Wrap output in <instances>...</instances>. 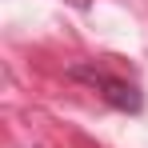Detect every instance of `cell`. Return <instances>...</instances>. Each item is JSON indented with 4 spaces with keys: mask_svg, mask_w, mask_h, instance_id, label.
Returning a JSON list of instances; mask_svg holds the SVG:
<instances>
[{
    "mask_svg": "<svg viewBox=\"0 0 148 148\" xmlns=\"http://www.w3.org/2000/svg\"><path fill=\"white\" fill-rule=\"evenodd\" d=\"M68 76L92 84V88H100V96L108 100L112 108H120V112H140V108H144V96H140L136 84H128V80H120V76H108L104 68H96V64H72Z\"/></svg>",
    "mask_w": 148,
    "mask_h": 148,
    "instance_id": "6da1fadb",
    "label": "cell"
}]
</instances>
